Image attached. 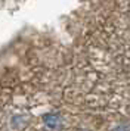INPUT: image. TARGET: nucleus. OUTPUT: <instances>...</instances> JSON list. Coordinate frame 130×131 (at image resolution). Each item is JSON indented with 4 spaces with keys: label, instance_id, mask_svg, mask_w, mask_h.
Masks as SVG:
<instances>
[{
    "label": "nucleus",
    "instance_id": "f257e3e1",
    "mask_svg": "<svg viewBox=\"0 0 130 131\" xmlns=\"http://www.w3.org/2000/svg\"><path fill=\"white\" fill-rule=\"evenodd\" d=\"M44 121H46V124L49 125V127H52V128H55V127L61 122V119H59L56 115H47L46 118H44Z\"/></svg>",
    "mask_w": 130,
    "mask_h": 131
}]
</instances>
